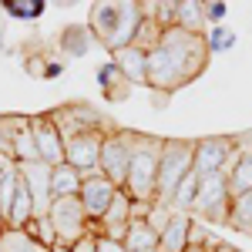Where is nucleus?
<instances>
[{
    "label": "nucleus",
    "mask_w": 252,
    "mask_h": 252,
    "mask_svg": "<svg viewBox=\"0 0 252 252\" xmlns=\"http://www.w3.org/2000/svg\"><path fill=\"white\" fill-rule=\"evenodd\" d=\"M212 58L205 34H189L182 27H165L161 44L148 54V88L158 94H172L192 84Z\"/></svg>",
    "instance_id": "nucleus-1"
},
{
    "label": "nucleus",
    "mask_w": 252,
    "mask_h": 252,
    "mask_svg": "<svg viewBox=\"0 0 252 252\" xmlns=\"http://www.w3.org/2000/svg\"><path fill=\"white\" fill-rule=\"evenodd\" d=\"M161 148H165V138L135 131V148H131V165H128V185L121 189V192L131 195L135 202H155Z\"/></svg>",
    "instance_id": "nucleus-2"
},
{
    "label": "nucleus",
    "mask_w": 252,
    "mask_h": 252,
    "mask_svg": "<svg viewBox=\"0 0 252 252\" xmlns=\"http://www.w3.org/2000/svg\"><path fill=\"white\" fill-rule=\"evenodd\" d=\"M195 165V141L189 138H165L161 148V161H158V185H155V198L172 205L175 189L192 175Z\"/></svg>",
    "instance_id": "nucleus-3"
},
{
    "label": "nucleus",
    "mask_w": 252,
    "mask_h": 252,
    "mask_svg": "<svg viewBox=\"0 0 252 252\" xmlns=\"http://www.w3.org/2000/svg\"><path fill=\"white\" fill-rule=\"evenodd\" d=\"M239 161V152H235V141L232 135H209V138H198L195 141V165L192 172L198 178H209V175H225L235 168Z\"/></svg>",
    "instance_id": "nucleus-4"
},
{
    "label": "nucleus",
    "mask_w": 252,
    "mask_h": 252,
    "mask_svg": "<svg viewBox=\"0 0 252 252\" xmlns=\"http://www.w3.org/2000/svg\"><path fill=\"white\" fill-rule=\"evenodd\" d=\"M131 148H135V131L125 128H111L104 145H101V161L97 168L104 178H111L118 189L128 185V165H131Z\"/></svg>",
    "instance_id": "nucleus-5"
},
{
    "label": "nucleus",
    "mask_w": 252,
    "mask_h": 252,
    "mask_svg": "<svg viewBox=\"0 0 252 252\" xmlns=\"http://www.w3.org/2000/svg\"><path fill=\"white\" fill-rule=\"evenodd\" d=\"M229 205H232V195H229V178L219 172L202 178L198 185V198H195V215H202L205 222L212 225H229Z\"/></svg>",
    "instance_id": "nucleus-6"
},
{
    "label": "nucleus",
    "mask_w": 252,
    "mask_h": 252,
    "mask_svg": "<svg viewBox=\"0 0 252 252\" xmlns=\"http://www.w3.org/2000/svg\"><path fill=\"white\" fill-rule=\"evenodd\" d=\"M51 225H54V235H58V242H67V246H74L78 239L88 235V212H84V205H81V195L74 198H54V205H51Z\"/></svg>",
    "instance_id": "nucleus-7"
},
{
    "label": "nucleus",
    "mask_w": 252,
    "mask_h": 252,
    "mask_svg": "<svg viewBox=\"0 0 252 252\" xmlns=\"http://www.w3.org/2000/svg\"><path fill=\"white\" fill-rule=\"evenodd\" d=\"M111 131V125H104V128H94V131H84L78 138H67L64 141V161L71 165V168H78L84 178L88 175H97V161H101V145H104V138Z\"/></svg>",
    "instance_id": "nucleus-8"
},
{
    "label": "nucleus",
    "mask_w": 252,
    "mask_h": 252,
    "mask_svg": "<svg viewBox=\"0 0 252 252\" xmlns=\"http://www.w3.org/2000/svg\"><path fill=\"white\" fill-rule=\"evenodd\" d=\"M51 118H54V125H58V131H61L64 141L108 125V118H101L94 108H88V104H64V108H54Z\"/></svg>",
    "instance_id": "nucleus-9"
},
{
    "label": "nucleus",
    "mask_w": 252,
    "mask_h": 252,
    "mask_svg": "<svg viewBox=\"0 0 252 252\" xmlns=\"http://www.w3.org/2000/svg\"><path fill=\"white\" fill-rule=\"evenodd\" d=\"M121 192L111 178H104V175H88L84 178V185H81V205H84V212L91 222H101L104 212L111 209V202H115V195Z\"/></svg>",
    "instance_id": "nucleus-10"
},
{
    "label": "nucleus",
    "mask_w": 252,
    "mask_h": 252,
    "mask_svg": "<svg viewBox=\"0 0 252 252\" xmlns=\"http://www.w3.org/2000/svg\"><path fill=\"white\" fill-rule=\"evenodd\" d=\"M27 189H31V198H34V219H47L51 205H54V195H51V165L47 161H27V165H17Z\"/></svg>",
    "instance_id": "nucleus-11"
},
{
    "label": "nucleus",
    "mask_w": 252,
    "mask_h": 252,
    "mask_svg": "<svg viewBox=\"0 0 252 252\" xmlns=\"http://www.w3.org/2000/svg\"><path fill=\"white\" fill-rule=\"evenodd\" d=\"M31 128H34V141H37L40 161H47L51 168L64 165V138H61V131H58V125H54V118H51V111H47V115L31 118Z\"/></svg>",
    "instance_id": "nucleus-12"
},
{
    "label": "nucleus",
    "mask_w": 252,
    "mask_h": 252,
    "mask_svg": "<svg viewBox=\"0 0 252 252\" xmlns=\"http://www.w3.org/2000/svg\"><path fill=\"white\" fill-rule=\"evenodd\" d=\"M118 17H121V0H101L91 3L88 14V31L94 34V40H101V47H108L118 31Z\"/></svg>",
    "instance_id": "nucleus-13"
},
{
    "label": "nucleus",
    "mask_w": 252,
    "mask_h": 252,
    "mask_svg": "<svg viewBox=\"0 0 252 252\" xmlns=\"http://www.w3.org/2000/svg\"><path fill=\"white\" fill-rule=\"evenodd\" d=\"M141 20H145V10H141V0H121V17H118V31L111 44H108V51L118 54V51H125V47H131L135 44V34L138 27H141Z\"/></svg>",
    "instance_id": "nucleus-14"
},
{
    "label": "nucleus",
    "mask_w": 252,
    "mask_h": 252,
    "mask_svg": "<svg viewBox=\"0 0 252 252\" xmlns=\"http://www.w3.org/2000/svg\"><path fill=\"white\" fill-rule=\"evenodd\" d=\"M131 195L128 192H118L115 202H111V209L104 212L101 219V235L104 239H115V242H125V235H128V225H131Z\"/></svg>",
    "instance_id": "nucleus-15"
},
{
    "label": "nucleus",
    "mask_w": 252,
    "mask_h": 252,
    "mask_svg": "<svg viewBox=\"0 0 252 252\" xmlns=\"http://www.w3.org/2000/svg\"><path fill=\"white\" fill-rule=\"evenodd\" d=\"M10 158L17 165L27 161H40L37 155V141H34V128H31V118H10Z\"/></svg>",
    "instance_id": "nucleus-16"
},
{
    "label": "nucleus",
    "mask_w": 252,
    "mask_h": 252,
    "mask_svg": "<svg viewBox=\"0 0 252 252\" xmlns=\"http://www.w3.org/2000/svg\"><path fill=\"white\" fill-rule=\"evenodd\" d=\"M111 61L121 67V74L131 81V84H148V54H145V51L125 47V51L111 54Z\"/></svg>",
    "instance_id": "nucleus-17"
},
{
    "label": "nucleus",
    "mask_w": 252,
    "mask_h": 252,
    "mask_svg": "<svg viewBox=\"0 0 252 252\" xmlns=\"http://www.w3.org/2000/svg\"><path fill=\"white\" fill-rule=\"evenodd\" d=\"M81 185H84V175L71 168L67 161L51 168V195L54 198H74V195H81Z\"/></svg>",
    "instance_id": "nucleus-18"
},
{
    "label": "nucleus",
    "mask_w": 252,
    "mask_h": 252,
    "mask_svg": "<svg viewBox=\"0 0 252 252\" xmlns=\"http://www.w3.org/2000/svg\"><path fill=\"white\" fill-rule=\"evenodd\" d=\"M189 229H192V215L175 212V219L168 222V229L161 232L158 249H161V252H185V249H189Z\"/></svg>",
    "instance_id": "nucleus-19"
},
{
    "label": "nucleus",
    "mask_w": 252,
    "mask_h": 252,
    "mask_svg": "<svg viewBox=\"0 0 252 252\" xmlns=\"http://www.w3.org/2000/svg\"><path fill=\"white\" fill-rule=\"evenodd\" d=\"M97 84L104 88V97H108V101H125L128 91H131V81L121 74V67H118L115 61L97 71Z\"/></svg>",
    "instance_id": "nucleus-20"
},
{
    "label": "nucleus",
    "mask_w": 252,
    "mask_h": 252,
    "mask_svg": "<svg viewBox=\"0 0 252 252\" xmlns=\"http://www.w3.org/2000/svg\"><path fill=\"white\" fill-rule=\"evenodd\" d=\"M158 242H161V235L148 222H131L128 225V235H125V249L128 252H161Z\"/></svg>",
    "instance_id": "nucleus-21"
},
{
    "label": "nucleus",
    "mask_w": 252,
    "mask_h": 252,
    "mask_svg": "<svg viewBox=\"0 0 252 252\" xmlns=\"http://www.w3.org/2000/svg\"><path fill=\"white\" fill-rule=\"evenodd\" d=\"M205 24H209V20H205V3H198V0H178L175 27H182V31H189V34H202Z\"/></svg>",
    "instance_id": "nucleus-22"
},
{
    "label": "nucleus",
    "mask_w": 252,
    "mask_h": 252,
    "mask_svg": "<svg viewBox=\"0 0 252 252\" xmlns=\"http://www.w3.org/2000/svg\"><path fill=\"white\" fill-rule=\"evenodd\" d=\"M91 40H94V34H91L88 27H64V31H61V51L81 58V54H88Z\"/></svg>",
    "instance_id": "nucleus-23"
},
{
    "label": "nucleus",
    "mask_w": 252,
    "mask_h": 252,
    "mask_svg": "<svg viewBox=\"0 0 252 252\" xmlns=\"http://www.w3.org/2000/svg\"><path fill=\"white\" fill-rule=\"evenodd\" d=\"M246 192H252V155H239L235 168L229 172V195L239 198Z\"/></svg>",
    "instance_id": "nucleus-24"
},
{
    "label": "nucleus",
    "mask_w": 252,
    "mask_h": 252,
    "mask_svg": "<svg viewBox=\"0 0 252 252\" xmlns=\"http://www.w3.org/2000/svg\"><path fill=\"white\" fill-rule=\"evenodd\" d=\"M0 252H51V249H44L40 242H34L24 229H7L0 235Z\"/></svg>",
    "instance_id": "nucleus-25"
},
{
    "label": "nucleus",
    "mask_w": 252,
    "mask_h": 252,
    "mask_svg": "<svg viewBox=\"0 0 252 252\" xmlns=\"http://www.w3.org/2000/svg\"><path fill=\"white\" fill-rule=\"evenodd\" d=\"M229 225L239 229V232H252V192L232 198V205H229Z\"/></svg>",
    "instance_id": "nucleus-26"
},
{
    "label": "nucleus",
    "mask_w": 252,
    "mask_h": 252,
    "mask_svg": "<svg viewBox=\"0 0 252 252\" xmlns=\"http://www.w3.org/2000/svg\"><path fill=\"white\" fill-rule=\"evenodd\" d=\"M198 185H202V178L192 172L182 185H178V189H175V198H172V209H175V212H185V215L192 212V209H195V198H198Z\"/></svg>",
    "instance_id": "nucleus-27"
},
{
    "label": "nucleus",
    "mask_w": 252,
    "mask_h": 252,
    "mask_svg": "<svg viewBox=\"0 0 252 252\" xmlns=\"http://www.w3.org/2000/svg\"><path fill=\"white\" fill-rule=\"evenodd\" d=\"M161 34H165V27H161L158 20L145 17V20H141V27H138L135 44H131V47H138V51H145V54H152V51H155L158 44H161Z\"/></svg>",
    "instance_id": "nucleus-28"
},
{
    "label": "nucleus",
    "mask_w": 252,
    "mask_h": 252,
    "mask_svg": "<svg viewBox=\"0 0 252 252\" xmlns=\"http://www.w3.org/2000/svg\"><path fill=\"white\" fill-rule=\"evenodd\" d=\"M17 185H20V168L17 161L3 172V178H0V212H3V219L10 215V209H14V195H17Z\"/></svg>",
    "instance_id": "nucleus-29"
},
{
    "label": "nucleus",
    "mask_w": 252,
    "mask_h": 252,
    "mask_svg": "<svg viewBox=\"0 0 252 252\" xmlns=\"http://www.w3.org/2000/svg\"><path fill=\"white\" fill-rule=\"evenodd\" d=\"M10 17H20V20H34L44 14V0H3L0 3Z\"/></svg>",
    "instance_id": "nucleus-30"
},
{
    "label": "nucleus",
    "mask_w": 252,
    "mask_h": 252,
    "mask_svg": "<svg viewBox=\"0 0 252 252\" xmlns=\"http://www.w3.org/2000/svg\"><path fill=\"white\" fill-rule=\"evenodd\" d=\"M24 232L31 235L34 242H40L44 249H51V246L58 242V235H54V225H51V219H31V222L24 225Z\"/></svg>",
    "instance_id": "nucleus-31"
},
{
    "label": "nucleus",
    "mask_w": 252,
    "mask_h": 252,
    "mask_svg": "<svg viewBox=\"0 0 252 252\" xmlns=\"http://www.w3.org/2000/svg\"><path fill=\"white\" fill-rule=\"evenodd\" d=\"M172 219H175V209L168 205V202H158V198H155V202H152V212H148V219H145V222H148V225L161 235L165 229H168V222H172Z\"/></svg>",
    "instance_id": "nucleus-32"
},
{
    "label": "nucleus",
    "mask_w": 252,
    "mask_h": 252,
    "mask_svg": "<svg viewBox=\"0 0 252 252\" xmlns=\"http://www.w3.org/2000/svg\"><path fill=\"white\" fill-rule=\"evenodd\" d=\"M205 40H209V51H212V54H222V51H229L235 44V34L225 31V27H212V31L205 34Z\"/></svg>",
    "instance_id": "nucleus-33"
},
{
    "label": "nucleus",
    "mask_w": 252,
    "mask_h": 252,
    "mask_svg": "<svg viewBox=\"0 0 252 252\" xmlns=\"http://www.w3.org/2000/svg\"><path fill=\"white\" fill-rule=\"evenodd\" d=\"M0 158H10V118H0Z\"/></svg>",
    "instance_id": "nucleus-34"
},
{
    "label": "nucleus",
    "mask_w": 252,
    "mask_h": 252,
    "mask_svg": "<svg viewBox=\"0 0 252 252\" xmlns=\"http://www.w3.org/2000/svg\"><path fill=\"white\" fill-rule=\"evenodd\" d=\"M225 10H229V7H225L222 0H209V3H205V20H212V24H219V20L225 17Z\"/></svg>",
    "instance_id": "nucleus-35"
},
{
    "label": "nucleus",
    "mask_w": 252,
    "mask_h": 252,
    "mask_svg": "<svg viewBox=\"0 0 252 252\" xmlns=\"http://www.w3.org/2000/svg\"><path fill=\"white\" fill-rule=\"evenodd\" d=\"M74 252H97V235L88 232L84 239H78V242H74Z\"/></svg>",
    "instance_id": "nucleus-36"
},
{
    "label": "nucleus",
    "mask_w": 252,
    "mask_h": 252,
    "mask_svg": "<svg viewBox=\"0 0 252 252\" xmlns=\"http://www.w3.org/2000/svg\"><path fill=\"white\" fill-rule=\"evenodd\" d=\"M97 252H128V249H125V242H115V239L97 235Z\"/></svg>",
    "instance_id": "nucleus-37"
},
{
    "label": "nucleus",
    "mask_w": 252,
    "mask_h": 252,
    "mask_svg": "<svg viewBox=\"0 0 252 252\" xmlns=\"http://www.w3.org/2000/svg\"><path fill=\"white\" fill-rule=\"evenodd\" d=\"M51 252H74V246H67V242H54Z\"/></svg>",
    "instance_id": "nucleus-38"
},
{
    "label": "nucleus",
    "mask_w": 252,
    "mask_h": 252,
    "mask_svg": "<svg viewBox=\"0 0 252 252\" xmlns=\"http://www.w3.org/2000/svg\"><path fill=\"white\" fill-rule=\"evenodd\" d=\"M61 74V64L58 61H51V64H47V78H58Z\"/></svg>",
    "instance_id": "nucleus-39"
},
{
    "label": "nucleus",
    "mask_w": 252,
    "mask_h": 252,
    "mask_svg": "<svg viewBox=\"0 0 252 252\" xmlns=\"http://www.w3.org/2000/svg\"><path fill=\"white\" fill-rule=\"evenodd\" d=\"M10 165H14V161H10V158H0V178H3V172H7V168H10Z\"/></svg>",
    "instance_id": "nucleus-40"
},
{
    "label": "nucleus",
    "mask_w": 252,
    "mask_h": 252,
    "mask_svg": "<svg viewBox=\"0 0 252 252\" xmlns=\"http://www.w3.org/2000/svg\"><path fill=\"white\" fill-rule=\"evenodd\" d=\"M215 252H239V249H232L229 242H219V249H215Z\"/></svg>",
    "instance_id": "nucleus-41"
},
{
    "label": "nucleus",
    "mask_w": 252,
    "mask_h": 252,
    "mask_svg": "<svg viewBox=\"0 0 252 252\" xmlns=\"http://www.w3.org/2000/svg\"><path fill=\"white\" fill-rule=\"evenodd\" d=\"M185 252H215V249H202V246H189Z\"/></svg>",
    "instance_id": "nucleus-42"
},
{
    "label": "nucleus",
    "mask_w": 252,
    "mask_h": 252,
    "mask_svg": "<svg viewBox=\"0 0 252 252\" xmlns=\"http://www.w3.org/2000/svg\"><path fill=\"white\" fill-rule=\"evenodd\" d=\"M7 232V219H3V212H0V235Z\"/></svg>",
    "instance_id": "nucleus-43"
}]
</instances>
